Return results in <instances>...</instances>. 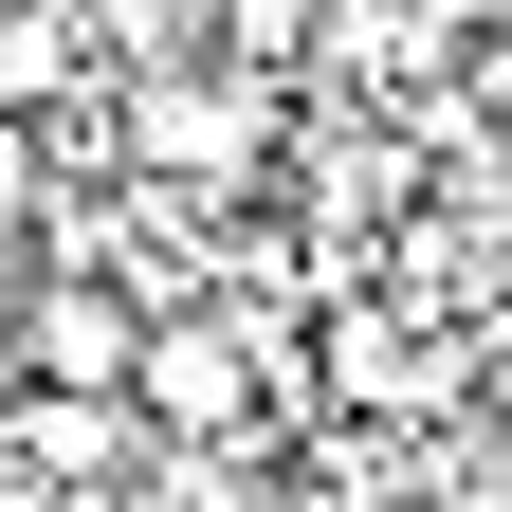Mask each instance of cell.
<instances>
[{
    "label": "cell",
    "mask_w": 512,
    "mask_h": 512,
    "mask_svg": "<svg viewBox=\"0 0 512 512\" xmlns=\"http://www.w3.org/2000/svg\"><path fill=\"white\" fill-rule=\"evenodd\" d=\"M0 348H19V384L128 403V366H147V293H128V275H92V256H19V293H0Z\"/></svg>",
    "instance_id": "obj_1"
}]
</instances>
